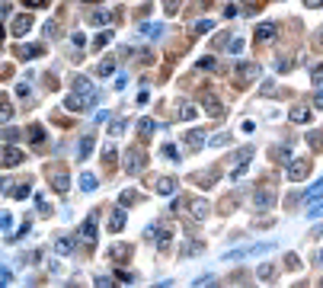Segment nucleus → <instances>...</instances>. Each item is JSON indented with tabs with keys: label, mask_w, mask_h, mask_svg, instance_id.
Segmentation results:
<instances>
[{
	"label": "nucleus",
	"mask_w": 323,
	"mask_h": 288,
	"mask_svg": "<svg viewBox=\"0 0 323 288\" xmlns=\"http://www.w3.org/2000/svg\"><path fill=\"white\" fill-rule=\"evenodd\" d=\"M144 167H147V157L138 151V147H131V151L125 154V160H122V170H125L128 176H138Z\"/></svg>",
	"instance_id": "1"
},
{
	"label": "nucleus",
	"mask_w": 323,
	"mask_h": 288,
	"mask_svg": "<svg viewBox=\"0 0 323 288\" xmlns=\"http://www.w3.org/2000/svg\"><path fill=\"white\" fill-rule=\"evenodd\" d=\"M307 173H310V160H288V170H285V176H288L291 182H301Z\"/></svg>",
	"instance_id": "2"
},
{
	"label": "nucleus",
	"mask_w": 323,
	"mask_h": 288,
	"mask_svg": "<svg viewBox=\"0 0 323 288\" xmlns=\"http://www.w3.org/2000/svg\"><path fill=\"white\" fill-rule=\"evenodd\" d=\"M272 205H275V192L266 189V186L256 189V196H253V208H256V212H269Z\"/></svg>",
	"instance_id": "3"
},
{
	"label": "nucleus",
	"mask_w": 323,
	"mask_h": 288,
	"mask_svg": "<svg viewBox=\"0 0 323 288\" xmlns=\"http://www.w3.org/2000/svg\"><path fill=\"white\" fill-rule=\"evenodd\" d=\"M93 103L86 96H80V93H68V99H64V109L68 112H84V109H90Z\"/></svg>",
	"instance_id": "4"
},
{
	"label": "nucleus",
	"mask_w": 323,
	"mask_h": 288,
	"mask_svg": "<svg viewBox=\"0 0 323 288\" xmlns=\"http://www.w3.org/2000/svg\"><path fill=\"white\" fill-rule=\"evenodd\" d=\"M29 29H32V16H29V13L16 16L13 23H10V36H16V38H19V36H26Z\"/></svg>",
	"instance_id": "5"
},
{
	"label": "nucleus",
	"mask_w": 323,
	"mask_h": 288,
	"mask_svg": "<svg viewBox=\"0 0 323 288\" xmlns=\"http://www.w3.org/2000/svg\"><path fill=\"white\" fill-rule=\"evenodd\" d=\"M96 234H100V231H96V215H90V218L80 224V240H84V243H96Z\"/></svg>",
	"instance_id": "6"
},
{
	"label": "nucleus",
	"mask_w": 323,
	"mask_h": 288,
	"mask_svg": "<svg viewBox=\"0 0 323 288\" xmlns=\"http://www.w3.org/2000/svg\"><path fill=\"white\" fill-rule=\"evenodd\" d=\"M237 77H240V84H253L256 77H259V64H237Z\"/></svg>",
	"instance_id": "7"
},
{
	"label": "nucleus",
	"mask_w": 323,
	"mask_h": 288,
	"mask_svg": "<svg viewBox=\"0 0 323 288\" xmlns=\"http://www.w3.org/2000/svg\"><path fill=\"white\" fill-rule=\"evenodd\" d=\"M275 36H278V26H275V23H262V26H256V42H259V45L272 42Z\"/></svg>",
	"instance_id": "8"
},
{
	"label": "nucleus",
	"mask_w": 323,
	"mask_h": 288,
	"mask_svg": "<svg viewBox=\"0 0 323 288\" xmlns=\"http://www.w3.org/2000/svg\"><path fill=\"white\" fill-rule=\"evenodd\" d=\"M74 93H80V96H86L93 103L96 99V90H93V84L86 80V77H74Z\"/></svg>",
	"instance_id": "9"
},
{
	"label": "nucleus",
	"mask_w": 323,
	"mask_h": 288,
	"mask_svg": "<svg viewBox=\"0 0 323 288\" xmlns=\"http://www.w3.org/2000/svg\"><path fill=\"white\" fill-rule=\"evenodd\" d=\"M39 54H45L42 42H39V45H23V48H16V58H19V61H35Z\"/></svg>",
	"instance_id": "10"
},
{
	"label": "nucleus",
	"mask_w": 323,
	"mask_h": 288,
	"mask_svg": "<svg viewBox=\"0 0 323 288\" xmlns=\"http://www.w3.org/2000/svg\"><path fill=\"white\" fill-rule=\"evenodd\" d=\"M176 176H160V180H157V192H160V196H176Z\"/></svg>",
	"instance_id": "11"
},
{
	"label": "nucleus",
	"mask_w": 323,
	"mask_h": 288,
	"mask_svg": "<svg viewBox=\"0 0 323 288\" xmlns=\"http://www.w3.org/2000/svg\"><path fill=\"white\" fill-rule=\"evenodd\" d=\"M23 160V151L19 147H13V144H3V167H13V163H19Z\"/></svg>",
	"instance_id": "12"
},
{
	"label": "nucleus",
	"mask_w": 323,
	"mask_h": 288,
	"mask_svg": "<svg viewBox=\"0 0 323 288\" xmlns=\"http://www.w3.org/2000/svg\"><path fill=\"white\" fill-rule=\"evenodd\" d=\"M288 119H291L294 125H307V122H310V109L307 106H294L291 112H288Z\"/></svg>",
	"instance_id": "13"
},
{
	"label": "nucleus",
	"mask_w": 323,
	"mask_h": 288,
	"mask_svg": "<svg viewBox=\"0 0 323 288\" xmlns=\"http://www.w3.org/2000/svg\"><path fill=\"white\" fill-rule=\"evenodd\" d=\"M54 253H58V256H70V253H74V237H58V240H54Z\"/></svg>",
	"instance_id": "14"
},
{
	"label": "nucleus",
	"mask_w": 323,
	"mask_h": 288,
	"mask_svg": "<svg viewBox=\"0 0 323 288\" xmlns=\"http://www.w3.org/2000/svg\"><path fill=\"white\" fill-rule=\"evenodd\" d=\"M93 144H96V138L93 135H84L80 138V147H77V160H86L93 154Z\"/></svg>",
	"instance_id": "15"
},
{
	"label": "nucleus",
	"mask_w": 323,
	"mask_h": 288,
	"mask_svg": "<svg viewBox=\"0 0 323 288\" xmlns=\"http://www.w3.org/2000/svg\"><path fill=\"white\" fill-rule=\"evenodd\" d=\"M202 103H205L208 115H221V103H218V96H215V93H205V96H202Z\"/></svg>",
	"instance_id": "16"
},
{
	"label": "nucleus",
	"mask_w": 323,
	"mask_h": 288,
	"mask_svg": "<svg viewBox=\"0 0 323 288\" xmlns=\"http://www.w3.org/2000/svg\"><path fill=\"white\" fill-rule=\"evenodd\" d=\"M68 186H70L68 173H51V189L54 192H68Z\"/></svg>",
	"instance_id": "17"
},
{
	"label": "nucleus",
	"mask_w": 323,
	"mask_h": 288,
	"mask_svg": "<svg viewBox=\"0 0 323 288\" xmlns=\"http://www.w3.org/2000/svg\"><path fill=\"white\" fill-rule=\"evenodd\" d=\"M186 144H189V147H192V151H199L202 144H205V135H202L199 128H195V131H189V135H186Z\"/></svg>",
	"instance_id": "18"
},
{
	"label": "nucleus",
	"mask_w": 323,
	"mask_h": 288,
	"mask_svg": "<svg viewBox=\"0 0 323 288\" xmlns=\"http://www.w3.org/2000/svg\"><path fill=\"white\" fill-rule=\"evenodd\" d=\"M138 131H141V138H151V135L157 131V122H154V119H141V122H138Z\"/></svg>",
	"instance_id": "19"
},
{
	"label": "nucleus",
	"mask_w": 323,
	"mask_h": 288,
	"mask_svg": "<svg viewBox=\"0 0 323 288\" xmlns=\"http://www.w3.org/2000/svg\"><path fill=\"white\" fill-rule=\"evenodd\" d=\"M192 218L195 221H205L208 218V202H202V198H199V202H192Z\"/></svg>",
	"instance_id": "20"
},
{
	"label": "nucleus",
	"mask_w": 323,
	"mask_h": 288,
	"mask_svg": "<svg viewBox=\"0 0 323 288\" xmlns=\"http://www.w3.org/2000/svg\"><path fill=\"white\" fill-rule=\"evenodd\" d=\"M160 154H163V157H167V160H173V163H179V160H183V154H179L176 151V147H173V144H163V147H160Z\"/></svg>",
	"instance_id": "21"
},
{
	"label": "nucleus",
	"mask_w": 323,
	"mask_h": 288,
	"mask_svg": "<svg viewBox=\"0 0 323 288\" xmlns=\"http://www.w3.org/2000/svg\"><path fill=\"white\" fill-rule=\"evenodd\" d=\"M96 186H100V180H96L93 173H84V176H80V189H84V192H93Z\"/></svg>",
	"instance_id": "22"
},
{
	"label": "nucleus",
	"mask_w": 323,
	"mask_h": 288,
	"mask_svg": "<svg viewBox=\"0 0 323 288\" xmlns=\"http://www.w3.org/2000/svg\"><path fill=\"white\" fill-rule=\"evenodd\" d=\"M125 228V212H112V218H109V231H122Z\"/></svg>",
	"instance_id": "23"
},
{
	"label": "nucleus",
	"mask_w": 323,
	"mask_h": 288,
	"mask_svg": "<svg viewBox=\"0 0 323 288\" xmlns=\"http://www.w3.org/2000/svg\"><path fill=\"white\" fill-rule=\"evenodd\" d=\"M138 32H141V36H163V26H157V23H141Z\"/></svg>",
	"instance_id": "24"
},
{
	"label": "nucleus",
	"mask_w": 323,
	"mask_h": 288,
	"mask_svg": "<svg viewBox=\"0 0 323 288\" xmlns=\"http://www.w3.org/2000/svg\"><path fill=\"white\" fill-rule=\"evenodd\" d=\"M211 26H215L211 19H199V23H192L189 32H192V36H205V32H211Z\"/></svg>",
	"instance_id": "25"
},
{
	"label": "nucleus",
	"mask_w": 323,
	"mask_h": 288,
	"mask_svg": "<svg viewBox=\"0 0 323 288\" xmlns=\"http://www.w3.org/2000/svg\"><path fill=\"white\" fill-rule=\"evenodd\" d=\"M128 250H131V247H125V243H119V247H112V250H109V256L116 259V263H122V259H128Z\"/></svg>",
	"instance_id": "26"
},
{
	"label": "nucleus",
	"mask_w": 323,
	"mask_h": 288,
	"mask_svg": "<svg viewBox=\"0 0 323 288\" xmlns=\"http://www.w3.org/2000/svg\"><path fill=\"white\" fill-rule=\"evenodd\" d=\"M272 154H275V160H282V163H288V160H291V147H288V144H278Z\"/></svg>",
	"instance_id": "27"
},
{
	"label": "nucleus",
	"mask_w": 323,
	"mask_h": 288,
	"mask_svg": "<svg viewBox=\"0 0 323 288\" xmlns=\"http://www.w3.org/2000/svg\"><path fill=\"white\" fill-rule=\"evenodd\" d=\"M317 196H323V180H320V182H314V186H310V189L304 192V202H314Z\"/></svg>",
	"instance_id": "28"
},
{
	"label": "nucleus",
	"mask_w": 323,
	"mask_h": 288,
	"mask_svg": "<svg viewBox=\"0 0 323 288\" xmlns=\"http://www.w3.org/2000/svg\"><path fill=\"white\" fill-rule=\"evenodd\" d=\"M112 36H116V32H112V29L100 32V36H96V42H93V48H102V45H109V42H112Z\"/></svg>",
	"instance_id": "29"
},
{
	"label": "nucleus",
	"mask_w": 323,
	"mask_h": 288,
	"mask_svg": "<svg viewBox=\"0 0 323 288\" xmlns=\"http://www.w3.org/2000/svg\"><path fill=\"white\" fill-rule=\"evenodd\" d=\"M112 71H116V61H112V58H106V61L100 64V68H96V74H100V77H109Z\"/></svg>",
	"instance_id": "30"
},
{
	"label": "nucleus",
	"mask_w": 323,
	"mask_h": 288,
	"mask_svg": "<svg viewBox=\"0 0 323 288\" xmlns=\"http://www.w3.org/2000/svg\"><path fill=\"white\" fill-rule=\"evenodd\" d=\"M29 141H32V144L45 141V128H42V125H32V128H29Z\"/></svg>",
	"instance_id": "31"
},
{
	"label": "nucleus",
	"mask_w": 323,
	"mask_h": 288,
	"mask_svg": "<svg viewBox=\"0 0 323 288\" xmlns=\"http://www.w3.org/2000/svg\"><path fill=\"white\" fill-rule=\"evenodd\" d=\"M179 119H183V122L195 119V106H192V103H183V106H179Z\"/></svg>",
	"instance_id": "32"
},
{
	"label": "nucleus",
	"mask_w": 323,
	"mask_h": 288,
	"mask_svg": "<svg viewBox=\"0 0 323 288\" xmlns=\"http://www.w3.org/2000/svg\"><path fill=\"white\" fill-rule=\"evenodd\" d=\"M179 7H183L179 0H163V10H167V16H176V13H179Z\"/></svg>",
	"instance_id": "33"
},
{
	"label": "nucleus",
	"mask_w": 323,
	"mask_h": 288,
	"mask_svg": "<svg viewBox=\"0 0 323 288\" xmlns=\"http://www.w3.org/2000/svg\"><path fill=\"white\" fill-rule=\"evenodd\" d=\"M195 68H199V71H215L218 61L215 58H202V61H195Z\"/></svg>",
	"instance_id": "34"
},
{
	"label": "nucleus",
	"mask_w": 323,
	"mask_h": 288,
	"mask_svg": "<svg viewBox=\"0 0 323 288\" xmlns=\"http://www.w3.org/2000/svg\"><path fill=\"white\" fill-rule=\"evenodd\" d=\"M256 275H259V279H272V275H275V269H272V263H262L259 269H256Z\"/></svg>",
	"instance_id": "35"
},
{
	"label": "nucleus",
	"mask_w": 323,
	"mask_h": 288,
	"mask_svg": "<svg viewBox=\"0 0 323 288\" xmlns=\"http://www.w3.org/2000/svg\"><path fill=\"white\" fill-rule=\"evenodd\" d=\"M29 192H32V189H29V182H19V186H16V189L10 192V196H13V198H26Z\"/></svg>",
	"instance_id": "36"
},
{
	"label": "nucleus",
	"mask_w": 323,
	"mask_h": 288,
	"mask_svg": "<svg viewBox=\"0 0 323 288\" xmlns=\"http://www.w3.org/2000/svg\"><path fill=\"white\" fill-rule=\"evenodd\" d=\"M135 198H138V192H135V189H125L122 196H119V205H131Z\"/></svg>",
	"instance_id": "37"
},
{
	"label": "nucleus",
	"mask_w": 323,
	"mask_h": 288,
	"mask_svg": "<svg viewBox=\"0 0 323 288\" xmlns=\"http://www.w3.org/2000/svg\"><path fill=\"white\" fill-rule=\"evenodd\" d=\"M116 282H122V285H131V282H135V275H131L128 269H119V272H116Z\"/></svg>",
	"instance_id": "38"
},
{
	"label": "nucleus",
	"mask_w": 323,
	"mask_h": 288,
	"mask_svg": "<svg viewBox=\"0 0 323 288\" xmlns=\"http://www.w3.org/2000/svg\"><path fill=\"white\" fill-rule=\"evenodd\" d=\"M310 84H314V87H323V64L310 71Z\"/></svg>",
	"instance_id": "39"
},
{
	"label": "nucleus",
	"mask_w": 323,
	"mask_h": 288,
	"mask_svg": "<svg viewBox=\"0 0 323 288\" xmlns=\"http://www.w3.org/2000/svg\"><path fill=\"white\" fill-rule=\"evenodd\" d=\"M26 234H29V221H23V228L16 231V234H7V240H23Z\"/></svg>",
	"instance_id": "40"
},
{
	"label": "nucleus",
	"mask_w": 323,
	"mask_h": 288,
	"mask_svg": "<svg viewBox=\"0 0 323 288\" xmlns=\"http://www.w3.org/2000/svg\"><path fill=\"white\" fill-rule=\"evenodd\" d=\"M125 125H128V119H112V128H109V131H112V135H122Z\"/></svg>",
	"instance_id": "41"
},
{
	"label": "nucleus",
	"mask_w": 323,
	"mask_h": 288,
	"mask_svg": "<svg viewBox=\"0 0 323 288\" xmlns=\"http://www.w3.org/2000/svg\"><path fill=\"white\" fill-rule=\"evenodd\" d=\"M211 144H215V147H224V144H231V135H227V131H221V135L211 138Z\"/></svg>",
	"instance_id": "42"
},
{
	"label": "nucleus",
	"mask_w": 323,
	"mask_h": 288,
	"mask_svg": "<svg viewBox=\"0 0 323 288\" xmlns=\"http://www.w3.org/2000/svg\"><path fill=\"white\" fill-rule=\"evenodd\" d=\"M307 144H310V147L317 151V147L323 144V135H320V131H310V135H307Z\"/></svg>",
	"instance_id": "43"
},
{
	"label": "nucleus",
	"mask_w": 323,
	"mask_h": 288,
	"mask_svg": "<svg viewBox=\"0 0 323 288\" xmlns=\"http://www.w3.org/2000/svg\"><path fill=\"white\" fill-rule=\"evenodd\" d=\"M112 19V13H93V26H106Z\"/></svg>",
	"instance_id": "44"
},
{
	"label": "nucleus",
	"mask_w": 323,
	"mask_h": 288,
	"mask_svg": "<svg viewBox=\"0 0 323 288\" xmlns=\"http://www.w3.org/2000/svg\"><path fill=\"white\" fill-rule=\"evenodd\" d=\"M192 180L199 182V186H211V182H215V180H211V173H195Z\"/></svg>",
	"instance_id": "45"
},
{
	"label": "nucleus",
	"mask_w": 323,
	"mask_h": 288,
	"mask_svg": "<svg viewBox=\"0 0 323 288\" xmlns=\"http://www.w3.org/2000/svg\"><path fill=\"white\" fill-rule=\"evenodd\" d=\"M102 160H106V163H112V160H116V147H112V144H106V147H102Z\"/></svg>",
	"instance_id": "46"
},
{
	"label": "nucleus",
	"mask_w": 323,
	"mask_h": 288,
	"mask_svg": "<svg viewBox=\"0 0 323 288\" xmlns=\"http://www.w3.org/2000/svg\"><path fill=\"white\" fill-rule=\"evenodd\" d=\"M0 119H3V122L13 119V106H10V103H3V109H0Z\"/></svg>",
	"instance_id": "47"
},
{
	"label": "nucleus",
	"mask_w": 323,
	"mask_h": 288,
	"mask_svg": "<svg viewBox=\"0 0 323 288\" xmlns=\"http://www.w3.org/2000/svg\"><path fill=\"white\" fill-rule=\"evenodd\" d=\"M250 157H253L250 147H246V151H237V163H250Z\"/></svg>",
	"instance_id": "48"
},
{
	"label": "nucleus",
	"mask_w": 323,
	"mask_h": 288,
	"mask_svg": "<svg viewBox=\"0 0 323 288\" xmlns=\"http://www.w3.org/2000/svg\"><path fill=\"white\" fill-rule=\"evenodd\" d=\"M93 285H96V288H109V285H116V282H112V279H109V275H100V279H96V282H93Z\"/></svg>",
	"instance_id": "49"
},
{
	"label": "nucleus",
	"mask_w": 323,
	"mask_h": 288,
	"mask_svg": "<svg viewBox=\"0 0 323 288\" xmlns=\"http://www.w3.org/2000/svg\"><path fill=\"white\" fill-rule=\"evenodd\" d=\"M240 128H243V135H253V131H256V122H253V119H246Z\"/></svg>",
	"instance_id": "50"
},
{
	"label": "nucleus",
	"mask_w": 323,
	"mask_h": 288,
	"mask_svg": "<svg viewBox=\"0 0 323 288\" xmlns=\"http://www.w3.org/2000/svg\"><path fill=\"white\" fill-rule=\"evenodd\" d=\"M0 285H13V272H10V269L0 272Z\"/></svg>",
	"instance_id": "51"
},
{
	"label": "nucleus",
	"mask_w": 323,
	"mask_h": 288,
	"mask_svg": "<svg viewBox=\"0 0 323 288\" xmlns=\"http://www.w3.org/2000/svg\"><path fill=\"white\" fill-rule=\"evenodd\" d=\"M240 52H243V38H234V42H231V54H240Z\"/></svg>",
	"instance_id": "52"
},
{
	"label": "nucleus",
	"mask_w": 323,
	"mask_h": 288,
	"mask_svg": "<svg viewBox=\"0 0 323 288\" xmlns=\"http://www.w3.org/2000/svg\"><path fill=\"white\" fill-rule=\"evenodd\" d=\"M125 87H128V77H125V74H119V77H116V90H119V93H122V90H125Z\"/></svg>",
	"instance_id": "53"
},
{
	"label": "nucleus",
	"mask_w": 323,
	"mask_h": 288,
	"mask_svg": "<svg viewBox=\"0 0 323 288\" xmlns=\"http://www.w3.org/2000/svg\"><path fill=\"white\" fill-rule=\"evenodd\" d=\"M70 42H74L77 48H84V42H86V38H84V32H74V36H70Z\"/></svg>",
	"instance_id": "54"
},
{
	"label": "nucleus",
	"mask_w": 323,
	"mask_h": 288,
	"mask_svg": "<svg viewBox=\"0 0 323 288\" xmlns=\"http://www.w3.org/2000/svg\"><path fill=\"white\" fill-rule=\"evenodd\" d=\"M291 64H294L291 58H282V61H278V71H291Z\"/></svg>",
	"instance_id": "55"
},
{
	"label": "nucleus",
	"mask_w": 323,
	"mask_h": 288,
	"mask_svg": "<svg viewBox=\"0 0 323 288\" xmlns=\"http://www.w3.org/2000/svg\"><path fill=\"white\" fill-rule=\"evenodd\" d=\"M23 3H26V7H32V10H35V7H45L48 0H23Z\"/></svg>",
	"instance_id": "56"
},
{
	"label": "nucleus",
	"mask_w": 323,
	"mask_h": 288,
	"mask_svg": "<svg viewBox=\"0 0 323 288\" xmlns=\"http://www.w3.org/2000/svg\"><path fill=\"white\" fill-rule=\"evenodd\" d=\"M307 215H310V218H320V215H323V202H320V205H314Z\"/></svg>",
	"instance_id": "57"
},
{
	"label": "nucleus",
	"mask_w": 323,
	"mask_h": 288,
	"mask_svg": "<svg viewBox=\"0 0 323 288\" xmlns=\"http://www.w3.org/2000/svg\"><path fill=\"white\" fill-rule=\"evenodd\" d=\"M10 13H13V7H10L7 0H3V7H0V16H3V19H7V16H10Z\"/></svg>",
	"instance_id": "58"
},
{
	"label": "nucleus",
	"mask_w": 323,
	"mask_h": 288,
	"mask_svg": "<svg viewBox=\"0 0 323 288\" xmlns=\"http://www.w3.org/2000/svg\"><path fill=\"white\" fill-rule=\"evenodd\" d=\"M304 7H310V10H317V7H323V0H304Z\"/></svg>",
	"instance_id": "59"
},
{
	"label": "nucleus",
	"mask_w": 323,
	"mask_h": 288,
	"mask_svg": "<svg viewBox=\"0 0 323 288\" xmlns=\"http://www.w3.org/2000/svg\"><path fill=\"white\" fill-rule=\"evenodd\" d=\"M314 106H317V109H323V90H320V93H317V96H314Z\"/></svg>",
	"instance_id": "60"
},
{
	"label": "nucleus",
	"mask_w": 323,
	"mask_h": 288,
	"mask_svg": "<svg viewBox=\"0 0 323 288\" xmlns=\"http://www.w3.org/2000/svg\"><path fill=\"white\" fill-rule=\"evenodd\" d=\"M317 42H320V48H323V29H320V32H317Z\"/></svg>",
	"instance_id": "61"
},
{
	"label": "nucleus",
	"mask_w": 323,
	"mask_h": 288,
	"mask_svg": "<svg viewBox=\"0 0 323 288\" xmlns=\"http://www.w3.org/2000/svg\"><path fill=\"white\" fill-rule=\"evenodd\" d=\"M86 3H100V0H86Z\"/></svg>",
	"instance_id": "62"
},
{
	"label": "nucleus",
	"mask_w": 323,
	"mask_h": 288,
	"mask_svg": "<svg viewBox=\"0 0 323 288\" xmlns=\"http://www.w3.org/2000/svg\"><path fill=\"white\" fill-rule=\"evenodd\" d=\"M320 263H323V250H320Z\"/></svg>",
	"instance_id": "63"
}]
</instances>
